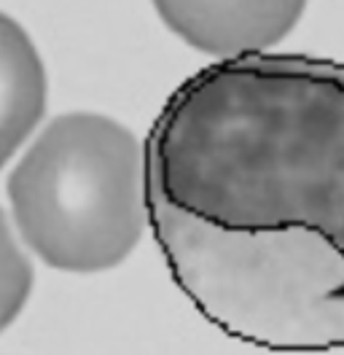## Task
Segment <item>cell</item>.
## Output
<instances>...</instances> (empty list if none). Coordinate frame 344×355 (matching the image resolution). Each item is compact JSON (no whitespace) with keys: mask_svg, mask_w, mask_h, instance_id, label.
Returning <instances> with one entry per match:
<instances>
[{"mask_svg":"<svg viewBox=\"0 0 344 355\" xmlns=\"http://www.w3.org/2000/svg\"><path fill=\"white\" fill-rule=\"evenodd\" d=\"M8 202L22 243L62 272H105L148 229L146 143L103 113H62L11 170Z\"/></svg>","mask_w":344,"mask_h":355,"instance_id":"7a4b0ae2","label":"cell"},{"mask_svg":"<svg viewBox=\"0 0 344 355\" xmlns=\"http://www.w3.org/2000/svg\"><path fill=\"white\" fill-rule=\"evenodd\" d=\"M148 226L175 286L266 353L344 350V65L248 54L196 70L146 137Z\"/></svg>","mask_w":344,"mask_h":355,"instance_id":"6da1fadb","label":"cell"},{"mask_svg":"<svg viewBox=\"0 0 344 355\" xmlns=\"http://www.w3.org/2000/svg\"><path fill=\"white\" fill-rule=\"evenodd\" d=\"M49 78L41 54L14 17L0 11V170L41 124Z\"/></svg>","mask_w":344,"mask_h":355,"instance_id":"277c9868","label":"cell"},{"mask_svg":"<svg viewBox=\"0 0 344 355\" xmlns=\"http://www.w3.org/2000/svg\"><path fill=\"white\" fill-rule=\"evenodd\" d=\"M162 22L191 49L218 60L261 54L285 41L307 0H150Z\"/></svg>","mask_w":344,"mask_h":355,"instance_id":"3957f363","label":"cell"},{"mask_svg":"<svg viewBox=\"0 0 344 355\" xmlns=\"http://www.w3.org/2000/svg\"><path fill=\"white\" fill-rule=\"evenodd\" d=\"M33 264L19 248L11 223L0 210V331L8 329L33 293Z\"/></svg>","mask_w":344,"mask_h":355,"instance_id":"5b68a950","label":"cell"}]
</instances>
